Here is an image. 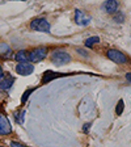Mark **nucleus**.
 Listing matches in <instances>:
<instances>
[{
	"instance_id": "nucleus-1",
	"label": "nucleus",
	"mask_w": 131,
	"mask_h": 147,
	"mask_svg": "<svg viewBox=\"0 0 131 147\" xmlns=\"http://www.w3.org/2000/svg\"><path fill=\"white\" fill-rule=\"evenodd\" d=\"M71 61V57L67 51L64 50H55L51 54V62L55 63L56 66H63V64L68 63Z\"/></svg>"
},
{
	"instance_id": "nucleus-2",
	"label": "nucleus",
	"mask_w": 131,
	"mask_h": 147,
	"mask_svg": "<svg viewBox=\"0 0 131 147\" xmlns=\"http://www.w3.org/2000/svg\"><path fill=\"white\" fill-rule=\"evenodd\" d=\"M30 28L33 30L42 32V33H49L50 32V22L43 17H37L34 20H32Z\"/></svg>"
},
{
	"instance_id": "nucleus-3",
	"label": "nucleus",
	"mask_w": 131,
	"mask_h": 147,
	"mask_svg": "<svg viewBox=\"0 0 131 147\" xmlns=\"http://www.w3.org/2000/svg\"><path fill=\"white\" fill-rule=\"evenodd\" d=\"M46 54H47V49L45 46H41V47H36L29 53V61L36 63V62H41L42 59L46 58Z\"/></svg>"
},
{
	"instance_id": "nucleus-4",
	"label": "nucleus",
	"mask_w": 131,
	"mask_h": 147,
	"mask_svg": "<svg viewBox=\"0 0 131 147\" xmlns=\"http://www.w3.org/2000/svg\"><path fill=\"white\" fill-rule=\"evenodd\" d=\"M34 71V66L29 62H22V63H18L16 66V72L21 76H29L32 72Z\"/></svg>"
},
{
	"instance_id": "nucleus-5",
	"label": "nucleus",
	"mask_w": 131,
	"mask_h": 147,
	"mask_svg": "<svg viewBox=\"0 0 131 147\" xmlns=\"http://www.w3.org/2000/svg\"><path fill=\"white\" fill-rule=\"evenodd\" d=\"M106 55H107V58H109L110 61L116 62V63H126V57H125V54H122V53L119 51V50L110 49V50H107Z\"/></svg>"
},
{
	"instance_id": "nucleus-6",
	"label": "nucleus",
	"mask_w": 131,
	"mask_h": 147,
	"mask_svg": "<svg viewBox=\"0 0 131 147\" xmlns=\"http://www.w3.org/2000/svg\"><path fill=\"white\" fill-rule=\"evenodd\" d=\"M75 21L77 25H88L91 22V16H88L85 12H83L80 9L75 11Z\"/></svg>"
},
{
	"instance_id": "nucleus-7",
	"label": "nucleus",
	"mask_w": 131,
	"mask_h": 147,
	"mask_svg": "<svg viewBox=\"0 0 131 147\" xmlns=\"http://www.w3.org/2000/svg\"><path fill=\"white\" fill-rule=\"evenodd\" d=\"M11 131H12V126L9 123L8 118L4 114H0V134L8 135Z\"/></svg>"
},
{
	"instance_id": "nucleus-8",
	"label": "nucleus",
	"mask_w": 131,
	"mask_h": 147,
	"mask_svg": "<svg viewBox=\"0 0 131 147\" xmlns=\"http://www.w3.org/2000/svg\"><path fill=\"white\" fill-rule=\"evenodd\" d=\"M66 75H68V74H60V72H52V71H46V72L43 74V76H42V83H43V84H46V83H49L50 80L56 79V78L66 76Z\"/></svg>"
},
{
	"instance_id": "nucleus-9",
	"label": "nucleus",
	"mask_w": 131,
	"mask_h": 147,
	"mask_svg": "<svg viewBox=\"0 0 131 147\" xmlns=\"http://www.w3.org/2000/svg\"><path fill=\"white\" fill-rule=\"evenodd\" d=\"M102 8L107 13H114L117 11V8H118V1H116V0H107V1H105L102 4Z\"/></svg>"
},
{
	"instance_id": "nucleus-10",
	"label": "nucleus",
	"mask_w": 131,
	"mask_h": 147,
	"mask_svg": "<svg viewBox=\"0 0 131 147\" xmlns=\"http://www.w3.org/2000/svg\"><path fill=\"white\" fill-rule=\"evenodd\" d=\"M13 82H15V78L12 76H5L3 79H0V91H7L12 87Z\"/></svg>"
},
{
	"instance_id": "nucleus-11",
	"label": "nucleus",
	"mask_w": 131,
	"mask_h": 147,
	"mask_svg": "<svg viewBox=\"0 0 131 147\" xmlns=\"http://www.w3.org/2000/svg\"><path fill=\"white\" fill-rule=\"evenodd\" d=\"M15 58H16V61H18V63H22V62H28V59H29V54H28L25 50H20V51L16 53Z\"/></svg>"
},
{
	"instance_id": "nucleus-12",
	"label": "nucleus",
	"mask_w": 131,
	"mask_h": 147,
	"mask_svg": "<svg viewBox=\"0 0 131 147\" xmlns=\"http://www.w3.org/2000/svg\"><path fill=\"white\" fill-rule=\"evenodd\" d=\"M98 41H100V38H98V37H96V36L89 37V38H87V41H85V46H87V47H92V46L95 45V43H97Z\"/></svg>"
},
{
	"instance_id": "nucleus-13",
	"label": "nucleus",
	"mask_w": 131,
	"mask_h": 147,
	"mask_svg": "<svg viewBox=\"0 0 131 147\" xmlns=\"http://www.w3.org/2000/svg\"><path fill=\"white\" fill-rule=\"evenodd\" d=\"M123 112V100H119L118 104H117V108H116V113L118 114V116H121Z\"/></svg>"
},
{
	"instance_id": "nucleus-14",
	"label": "nucleus",
	"mask_w": 131,
	"mask_h": 147,
	"mask_svg": "<svg viewBox=\"0 0 131 147\" xmlns=\"http://www.w3.org/2000/svg\"><path fill=\"white\" fill-rule=\"evenodd\" d=\"M123 20H125V17H123V13H121V12H118L116 16H114V21L116 22H123Z\"/></svg>"
},
{
	"instance_id": "nucleus-15",
	"label": "nucleus",
	"mask_w": 131,
	"mask_h": 147,
	"mask_svg": "<svg viewBox=\"0 0 131 147\" xmlns=\"http://www.w3.org/2000/svg\"><path fill=\"white\" fill-rule=\"evenodd\" d=\"M32 92H33V89H28V91H25V93H24V95H22L21 102H25V101L28 100V97H29V95H30Z\"/></svg>"
},
{
	"instance_id": "nucleus-16",
	"label": "nucleus",
	"mask_w": 131,
	"mask_h": 147,
	"mask_svg": "<svg viewBox=\"0 0 131 147\" xmlns=\"http://www.w3.org/2000/svg\"><path fill=\"white\" fill-rule=\"evenodd\" d=\"M11 147H28L22 143H18V142H11Z\"/></svg>"
},
{
	"instance_id": "nucleus-17",
	"label": "nucleus",
	"mask_w": 131,
	"mask_h": 147,
	"mask_svg": "<svg viewBox=\"0 0 131 147\" xmlns=\"http://www.w3.org/2000/svg\"><path fill=\"white\" fill-rule=\"evenodd\" d=\"M77 53H80V54H81V55H84L85 58H87V57H88V53H87L85 50H83V49H77Z\"/></svg>"
},
{
	"instance_id": "nucleus-18",
	"label": "nucleus",
	"mask_w": 131,
	"mask_h": 147,
	"mask_svg": "<svg viewBox=\"0 0 131 147\" xmlns=\"http://www.w3.org/2000/svg\"><path fill=\"white\" fill-rule=\"evenodd\" d=\"M89 126H91V123H85V125L83 126V130L87 133V131H88V127H89Z\"/></svg>"
},
{
	"instance_id": "nucleus-19",
	"label": "nucleus",
	"mask_w": 131,
	"mask_h": 147,
	"mask_svg": "<svg viewBox=\"0 0 131 147\" xmlns=\"http://www.w3.org/2000/svg\"><path fill=\"white\" fill-rule=\"evenodd\" d=\"M126 79H127L128 82H131V72H127V74H126Z\"/></svg>"
},
{
	"instance_id": "nucleus-20",
	"label": "nucleus",
	"mask_w": 131,
	"mask_h": 147,
	"mask_svg": "<svg viewBox=\"0 0 131 147\" xmlns=\"http://www.w3.org/2000/svg\"><path fill=\"white\" fill-rule=\"evenodd\" d=\"M0 79H3V70H1V67H0Z\"/></svg>"
},
{
	"instance_id": "nucleus-21",
	"label": "nucleus",
	"mask_w": 131,
	"mask_h": 147,
	"mask_svg": "<svg viewBox=\"0 0 131 147\" xmlns=\"http://www.w3.org/2000/svg\"><path fill=\"white\" fill-rule=\"evenodd\" d=\"M0 147H1V146H0Z\"/></svg>"
}]
</instances>
